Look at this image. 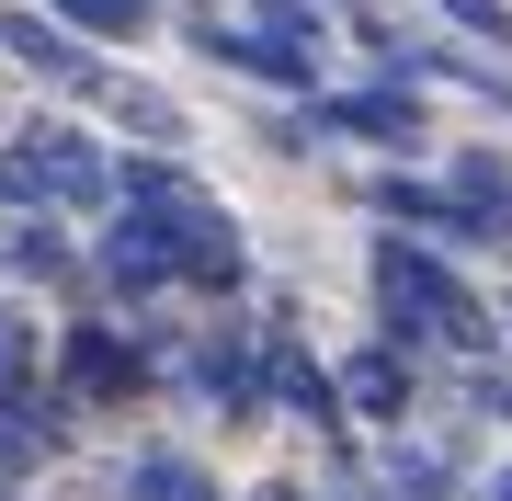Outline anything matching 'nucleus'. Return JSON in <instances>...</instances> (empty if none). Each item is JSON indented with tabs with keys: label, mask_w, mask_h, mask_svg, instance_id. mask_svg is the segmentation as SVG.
<instances>
[{
	"label": "nucleus",
	"mask_w": 512,
	"mask_h": 501,
	"mask_svg": "<svg viewBox=\"0 0 512 501\" xmlns=\"http://www.w3.org/2000/svg\"><path fill=\"white\" fill-rule=\"evenodd\" d=\"M376 308H387V342H456V353H490V308L467 297L421 240H376Z\"/></svg>",
	"instance_id": "1"
},
{
	"label": "nucleus",
	"mask_w": 512,
	"mask_h": 501,
	"mask_svg": "<svg viewBox=\"0 0 512 501\" xmlns=\"http://www.w3.org/2000/svg\"><path fill=\"white\" fill-rule=\"evenodd\" d=\"M194 57H217V69L262 80V92H308V103H319V46L274 35V23H217V12H194Z\"/></svg>",
	"instance_id": "2"
},
{
	"label": "nucleus",
	"mask_w": 512,
	"mask_h": 501,
	"mask_svg": "<svg viewBox=\"0 0 512 501\" xmlns=\"http://www.w3.org/2000/svg\"><path fill=\"white\" fill-rule=\"evenodd\" d=\"M23 171H35V205H57V217L126 205V194H114V160L92 149V137H69V126H23Z\"/></svg>",
	"instance_id": "3"
},
{
	"label": "nucleus",
	"mask_w": 512,
	"mask_h": 501,
	"mask_svg": "<svg viewBox=\"0 0 512 501\" xmlns=\"http://www.w3.org/2000/svg\"><path fill=\"white\" fill-rule=\"evenodd\" d=\"M376 217H399V228H421V240H444V251H490V240H512L490 205H467L456 183H410V171H387V183H376Z\"/></svg>",
	"instance_id": "4"
},
{
	"label": "nucleus",
	"mask_w": 512,
	"mask_h": 501,
	"mask_svg": "<svg viewBox=\"0 0 512 501\" xmlns=\"http://www.w3.org/2000/svg\"><path fill=\"white\" fill-rule=\"evenodd\" d=\"M148 388V353L114 342L103 319H80L69 342H57V399H137Z\"/></svg>",
	"instance_id": "5"
},
{
	"label": "nucleus",
	"mask_w": 512,
	"mask_h": 501,
	"mask_svg": "<svg viewBox=\"0 0 512 501\" xmlns=\"http://www.w3.org/2000/svg\"><path fill=\"white\" fill-rule=\"evenodd\" d=\"M0 46H12L35 80H57V92H103L92 35H80V23H57V12H12V23H0Z\"/></svg>",
	"instance_id": "6"
},
{
	"label": "nucleus",
	"mask_w": 512,
	"mask_h": 501,
	"mask_svg": "<svg viewBox=\"0 0 512 501\" xmlns=\"http://www.w3.org/2000/svg\"><path fill=\"white\" fill-rule=\"evenodd\" d=\"M308 126H342V137H365V149H421V92H410V80H376V92H319Z\"/></svg>",
	"instance_id": "7"
},
{
	"label": "nucleus",
	"mask_w": 512,
	"mask_h": 501,
	"mask_svg": "<svg viewBox=\"0 0 512 501\" xmlns=\"http://www.w3.org/2000/svg\"><path fill=\"white\" fill-rule=\"evenodd\" d=\"M262 388H274L296 422H330V410H342V376H330V365H308V342H296L285 319L262 331Z\"/></svg>",
	"instance_id": "8"
},
{
	"label": "nucleus",
	"mask_w": 512,
	"mask_h": 501,
	"mask_svg": "<svg viewBox=\"0 0 512 501\" xmlns=\"http://www.w3.org/2000/svg\"><path fill=\"white\" fill-rule=\"evenodd\" d=\"M342 399L365 410V422H410L421 376H410V353H399V342H365V353H353V365H342Z\"/></svg>",
	"instance_id": "9"
},
{
	"label": "nucleus",
	"mask_w": 512,
	"mask_h": 501,
	"mask_svg": "<svg viewBox=\"0 0 512 501\" xmlns=\"http://www.w3.org/2000/svg\"><path fill=\"white\" fill-rule=\"evenodd\" d=\"M0 274H69V217H57V205H12V217H0Z\"/></svg>",
	"instance_id": "10"
},
{
	"label": "nucleus",
	"mask_w": 512,
	"mask_h": 501,
	"mask_svg": "<svg viewBox=\"0 0 512 501\" xmlns=\"http://www.w3.org/2000/svg\"><path fill=\"white\" fill-rule=\"evenodd\" d=\"M194 388L217 399L228 422H251V410L274 399V388H262V353H251V342H205V353H194Z\"/></svg>",
	"instance_id": "11"
},
{
	"label": "nucleus",
	"mask_w": 512,
	"mask_h": 501,
	"mask_svg": "<svg viewBox=\"0 0 512 501\" xmlns=\"http://www.w3.org/2000/svg\"><path fill=\"white\" fill-rule=\"evenodd\" d=\"M239 274H251V251H239V228L205 205V217L183 228V285H205V297H239Z\"/></svg>",
	"instance_id": "12"
},
{
	"label": "nucleus",
	"mask_w": 512,
	"mask_h": 501,
	"mask_svg": "<svg viewBox=\"0 0 512 501\" xmlns=\"http://www.w3.org/2000/svg\"><path fill=\"white\" fill-rule=\"evenodd\" d=\"M126 501H217V479H205L194 456H171V445H160V456H137V467H126Z\"/></svg>",
	"instance_id": "13"
},
{
	"label": "nucleus",
	"mask_w": 512,
	"mask_h": 501,
	"mask_svg": "<svg viewBox=\"0 0 512 501\" xmlns=\"http://www.w3.org/2000/svg\"><path fill=\"white\" fill-rule=\"evenodd\" d=\"M46 12L80 23L92 46H126V35H148V23H160V0H46Z\"/></svg>",
	"instance_id": "14"
},
{
	"label": "nucleus",
	"mask_w": 512,
	"mask_h": 501,
	"mask_svg": "<svg viewBox=\"0 0 512 501\" xmlns=\"http://www.w3.org/2000/svg\"><path fill=\"white\" fill-rule=\"evenodd\" d=\"M114 114H126L148 149H183V114H171V92H137V80H126V92H114Z\"/></svg>",
	"instance_id": "15"
},
{
	"label": "nucleus",
	"mask_w": 512,
	"mask_h": 501,
	"mask_svg": "<svg viewBox=\"0 0 512 501\" xmlns=\"http://www.w3.org/2000/svg\"><path fill=\"white\" fill-rule=\"evenodd\" d=\"M456 194H467V205H490V217L512 228V171H501L490 149H467V160H456Z\"/></svg>",
	"instance_id": "16"
},
{
	"label": "nucleus",
	"mask_w": 512,
	"mask_h": 501,
	"mask_svg": "<svg viewBox=\"0 0 512 501\" xmlns=\"http://www.w3.org/2000/svg\"><path fill=\"white\" fill-rule=\"evenodd\" d=\"M0 399H35V319H0Z\"/></svg>",
	"instance_id": "17"
},
{
	"label": "nucleus",
	"mask_w": 512,
	"mask_h": 501,
	"mask_svg": "<svg viewBox=\"0 0 512 501\" xmlns=\"http://www.w3.org/2000/svg\"><path fill=\"white\" fill-rule=\"evenodd\" d=\"M456 35H478V46H512V0H433Z\"/></svg>",
	"instance_id": "18"
},
{
	"label": "nucleus",
	"mask_w": 512,
	"mask_h": 501,
	"mask_svg": "<svg viewBox=\"0 0 512 501\" xmlns=\"http://www.w3.org/2000/svg\"><path fill=\"white\" fill-rule=\"evenodd\" d=\"M387 490H399V501H444V456L399 445V467H387Z\"/></svg>",
	"instance_id": "19"
},
{
	"label": "nucleus",
	"mask_w": 512,
	"mask_h": 501,
	"mask_svg": "<svg viewBox=\"0 0 512 501\" xmlns=\"http://www.w3.org/2000/svg\"><path fill=\"white\" fill-rule=\"evenodd\" d=\"M12 205H35V171H23V149L0 160V217H12Z\"/></svg>",
	"instance_id": "20"
},
{
	"label": "nucleus",
	"mask_w": 512,
	"mask_h": 501,
	"mask_svg": "<svg viewBox=\"0 0 512 501\" xmlns=\"http://www.w3.org/2000/svg\"><path fill=\"white\" fill-rule=\"evenodd\" d=\"M262 501H308V490H285V479H274V490H262Z\"/></svg>",
	"instance_id": "21"
},
{
	"label": "nucleus",
	"mask_w": 512,
	"mask_h": 501,
	"mask_svg": "<svg viewBox=\"0 0 512 501\" xmlns=\"http://www.w3.org/2000/svg\"><path fill=\"white\" fill-rule=\"evenodd\" d=\"M501 501H512V467H501Z\"/></svg>",
	"instance_id": "22"
},
{
	"label": "nucleus",
	"mask_w": 512,
	"mask_h": 501,
	"mask_svg": "<svg viewBox=\"0 0 512 501\" xmlns=\"http://www.w3.org/2000/svg\"><path fill=\"white\" fill-rule=\"evenodd\" d=\"M330 12H353V0H330Z\"/></svg>",
	"instance_id": "23"
}]
</instances>
